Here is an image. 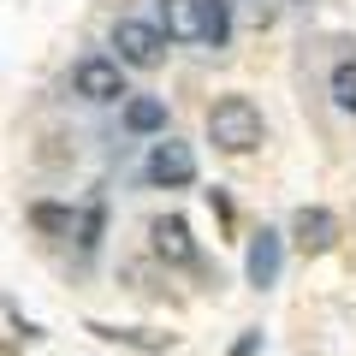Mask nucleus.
<instances>
[{"label": "nucleus", "instance_id": "1", "mask_svg": "<svg viewBox=\"0 0 356 356\" xmlns=\"http://www.w3.org/2000/svg\"><path fill=\"white\" fill-rule=\"evenodd\" d=\"M208 143H214L220 154H255L267 143L261 107H255L250 95H220V102L208 107Z\"/></svg>", "mask_w": 356, "mask_h": 356}, {"label": "nucleus", "instance_id": "2", "mask_svg": "<svg viewBox=\"0 0 356 356\" xmlns=\"http://www.w3.org/2000/svg\"><path fill=\"white\" fill-rule=\"evenodd\" d=\"M107 42H113V60L125 65V72H154V65L172 54V42L154 30V18H137V13H125V18H113V30H107Z\"/></svg>", "mask_w": 356, "mask_h": 356}, {"label": "nucleus", "instance_id": "3", "mask_svg": "<svg viewBox=\"0 0 356 356\" xmlns=\"http://www.w3.org/2000/svg\"><path fill=\"white\" fill-rule=\"evenodd\" d=\"M72 95L83 107H119L131 95L125 65H119L113 54H77V60H72Z\"/></svg>", "mask_w": 356, "mask_h": 356}, {"label": "nucleus", "instance_id": "4", "mask_svg": "<svg viewBox=\"0 0 356 356\" xmlns=\"http://www.w3.org/2000/svg\"><path fill=\"white\" fill-rule=\"evenodd\" d=\"M196 172H202V166H196V149L184 137H172V131L154 137L149 154H143V184H149V191H191Z\"/></svg>", "mask_w": 356, "mask_h": 356}, {"label": "nucleus", "instance_id": "5", "mask_svg": "<svg viewBox=\"0 0 356 356\" xmlns=\"http://www.w3.org/2000/svg\"><path fill=\"white\" fill-rule=\"evenodd\" d=\"M119 131H125L131 143H154L172 131V113H166L161 95H125L119 102Z\"/></svg>", "mask_w": 356, "mask_h": 356}, {"label": "nucleus", "instance_id": "6", "mask_svg": "<svg viewBox=\"0 0 356 356\" xmlns=\"http://www.w3.org/2000/svg\"><path fill=\"white\" fill-rule=\"evenodd\" d=\"M280 267H285V232L261 226L250 238V255H243V280H250L255 291H267V285H280Z\"/></svg>", "mask_w": 356, "mask_h": 356}, {"label": "nucleus", "instance_id": "7", "mask_svg": "<svg viewBox=\"0 0 356 356\" xmlns=\"http://www.w3.org/2000/svg\"><path fill=\"white\" fill-rule=\"evenodd\" d=\"M149 250L161 255L166 267H191V261H196L191 220H184V214H161V220H149Z\"/></svg>", "mask_w": 356, "mask_h": 356}, {"label": "nucleus", "instance_id": "8", "mask_svg": "<svg viewBox=\"0 0 356 356\" xmlns=\"http://www.w3.org/2000/svg\"><path fill=\"white\" fill-rule=\"evenodd\" d=\"M291 238L303 255H327L332 243H339V214L332 208H297L291 214Z\"/></svg>", "mask_w": 356, "mask_h": 356}, {"label": "nucleus", "instance_id": "9", "mask_svg": "<svg viewBox=\"0 0 356 356\" xmlns=\"http://www.w3.org/2000/svg\"><path fill=\"white\" fill-rule=\"evenodd\" d=\"M154 30L166 42H196V30H202V0H154Z\"/></svg>", "mask_w": 356, "mask_h": 356}, {"label": "nucleus", "instance_id": "10", "mask_svg": "<svg viewBox=\"0 0 356 356\" xmlns=\"http://www.w3.org/2000/svg\"><path fill=\"white\" fill-rule=\"evenodd\" d=\"M102 238H107V196H89L83 208H77V226H72V243L83 261H95L102 255Z\"/></svg>", "mask_w": 356, "mask_h": 356}, {"label": "nucleus", "instance_id": "11", "mask_svg": "<svg viewBox=\"0 0 356 356\" xmlns=\"http://www.w3.org/2000/svg\"><path fill=\"white\" fill-rule=\"evenodd\" d=\"M89 332L107 339V344H125V350H149V356L172 350V332H149V327H107V321H89Z\"/></svg>", "mask_w": 356, "mask_h": 356}, {"label": "nucleus", "instance_id": "12", "mask_svg": "<svg viewBox=\"0 0 356 356\" xmlns=\"http://www.w3.org/2000/svg\"><path fill=\"white\" fill-rule=\"evenodd\" d=\"M24 220H30V232H36V238H72L77 208H72V202H48V196H42V202L24 208Z\"/></svg>", "mask_w": 356, "mask_h": 356}, {"label": "nucleus", "instance_id": "13", "mask_svg": "<svg viewBox=\"0 0 356 356\" xmlns=\"http://www.w3.org/2000/svg\"><path fill=\"white\" fill-rule=\"evenodd\" d=\"M202 48H232V0H202V30H196Z\"/></svg>", "mask_w": 356, "mask_h": 356}, {"label": "nucleus", "instance_id": "14", "mask_svg": "<svg viewBox=\"0 0 356 356\" xmlns=\"http://www.w3.org/2000/svg\"><path fill=\"white\" fill-rule=\"evenodd\" d=\"M327 95H332V107H339V113L356 119V54H350V60H339V65L327 72Z\"/></svg>", "mask_w": 356, "mask_h": 356}, {"label": "nucleus", "instance_id": "15", "mask_svg": "<svg viewBox=\"0 0 356 356\" xmlns=\"http://www.w3.org/2000/svg\"><path fill=\"white\" fill-rule=\"evenodd\" d=\"M0 309H6V321H13V332H18V339H42V327H36V321H30L24 309L13 303V297H6V303H0Z\"/></svg>", "mask_w": 356, "mask_h": 356}, {"label": "nucleus", "instance_id": "16", "mask_svg": "<svg viewBox=\"0 0 356 356\" xmlns=\"http://www.w3.org/2000/svg\"><path fill=\"white\" fill-rule=\"evenodd\" d=\"M208 208H214V220H220V226H232V196L220 191V184L208 191Z\"/></svg>", "mask_w": 356, "mask_h": 356}, {"label": "nucleus", "instance_id": "17", "mask_svg": "<svg viewBox=\"0 0 356 356\" xmlns=\"http://www.w3.org/2000/svg\"><path fill=\"white\" fill-rule=\"evenodd\" d=\"M255 350H261V332H243V339H238V344H232V350H226V356H255Z\"/></svg>", "mask_w": 356, "mask_h": 356}]
</instances>
